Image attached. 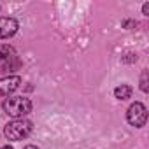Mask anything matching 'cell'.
Wrapping results in <instances>:
<instances>
[{"mask_svg": "<svg viewBox=\"0 0 149 149\" xmlns=\"http://www.w3.org/2000/svg\"><path fill=\"white\" fill-rule=\"evenodd\" d=\"M140 88L142 91H147V70L142 72V79H140Z\"/></svg>", "mask_w": 149, "mask_h": 149, "instance_id": "obj_8", "label": "cell"}, {"mask_svg": "<svg viewBox=\"0 0 149 149\" xmlns=\"http://www.w3.org/2000/svg\"><path fill=\"white\" fill-rule=\"evenodd\" d=\"M19 67V60L16 54V49L9 44L0 46V74H9Z\"/></svg>", "mask_w": 149, "mask_h": 149, "instance_id": "obj_3", "label": "cell"}, {"mask_svg": "<svg viewBox=\"0 0 149 149\" xmlns=\"http://www.w3.org/2000/svg\"><path fill=\"white\" fill-rule=\"evenodd\" d=\"M18 32V21L14 18L0 16V39H9Z\"/></svg>", "mask_w": 149, "mask_h": 149, "instance_id": "obj_6", "label": "cell"}, {"mask_svg": "<svg viewBox=\"0 0 149 149\" xmlns=\"http://www.w3.org/2000/svg\"><path fill=\"white\" fill-rule=\"evenodd\" d=\"M114 95L118 100H128L132 97V88L128 84H119L116 90H114Z\"/></svg>", "mask_w": 149, "mask_h": 149, "instance_id": "obj_7", "label": "cell"}, {"mask_svg": "<svg viewBox=\"0 0 149 149\" xmlns=\"http://www.w3.org/2000/svg\"><path fill=\"white\" fill-rule=\"evenodd\" d=\"M32 132V123L26 121V119H14L11 123L6 125L4 128V135L9 139V140H23L30 135Z\"/></svg>", "mask_w": 149, "mask_h": 149, "instance_id": "obj_2", "label": "cell"}, {"mask_svg": "<svg viewBox=\"0 0 149 149\" xmlns=\"http://www.w3.org/2000/svg\"><path fill=\"white\" fill-rule=\"evenodd\" d=\"M21 84V77L19 76H7L0 79V97H9L11 93H14Z\"/></svg>", "mask_w": 149, "mask_h": 149, "instance_id": "obj_5", "label": "cell"}, {"mask_svg": "<svg viewBox=\"0 0 149 149\" xmlns=\"http://www.w3.org/2000/svg\"><path fill=\"white\" fill-rule=\"evenodd\" d=\"M2 107H4L6 114L14 119H23L26 114L32 112V102L26 97H9V98H6Z\"/></svg>", "mask_w": 149, "mask_h": 149, "instance_id": "obj_1", "label": "cell"}, {"mask_svg": "<svg viewBox=\"0 0 149 149\" xmlns=\"http://www.w3.org/2000/svg\"><path fill=\"white\" fill-rule=\"evenodd\" d=\"M126 119H128V123H130L132 126H135V128L144 126L146 121H147V109L144 107V104H140V102L132 104V105L128 107V111H126Z\"/></svg>", "mask_w": 149, "mask_h": 149, "instance_id": "obj_4", "label": "cell"}, {"mask_svg": "<svg viewBox=\"0 0 149 149\" xmlns=\"http://www.w3.org/2000/svg\"><path fill=\"white\" fill-rule=\"evenodd\" d=\"M2 149H13V147H11V146H4Z\"/></svg>", "mask_w": 149, "mask_h": 149, "instance_id": "obj_11", "label": "cell"}, {"mask_svg": "<svg viewBox=\"0 0 149 149\" xmlns=\"http://www.w3.org/2000/svg\"><path fill=\"white\" fill-rule=\"evenodd\" d=\"M25 149H39V147H35V146H26Z\"/></svg>", "mask_w": 149, "mask_h": 149, "instance_id": "obj_10", "label": "cell"}, {"mask_svg": "<svg viewBox=\"0 0 149 149\" xmlns=\"http://www.w3.org/2000/svg\"><path fill=\"white\" fill-rule=\"evenodd\" d=\"M142 11H144V14L147 16V14H149V4H144V9H142Z\"/></svg>", "mask_w": 149, "mask_h": 149, "instance_id": "obj_9", "label": "cell"}]
</instances>
